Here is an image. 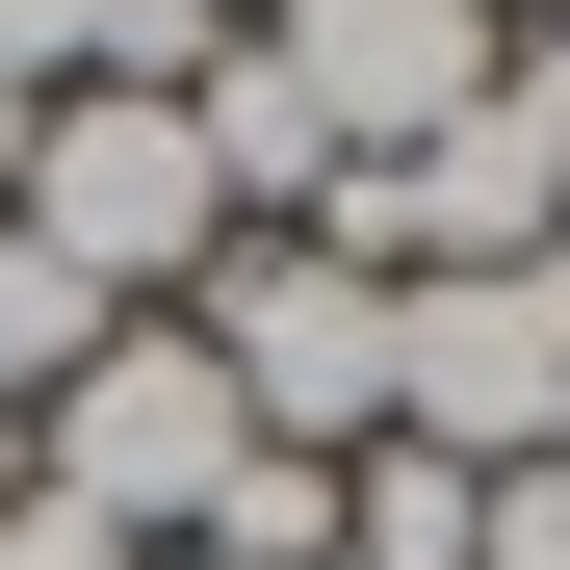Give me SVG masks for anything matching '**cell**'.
I'll return each mask as SVG.
<instances>
[{
  "label": "cell",
  "instance_id": "cell-2",
  "mask_svg": "<svg viewBox=\"0 0 570 570\" xmlns=\"http://www.w3.org/2000/svg\"><path fill=\"white\" fill-rule=\"evenodd\" d=\"M181 337H208L234 441H285V466H363V441H390V285L312 259V234H234L208 285H181Z\"/></svg>",
  "mask_w": 570,
  "mask_h": 570
},
{
  "label": "cell",
  "instance_id": "cell-5",
  "mask_svg": "<svg viewBox=\"0 0 570 570\" xmlns=\"http://www.w3.org/2000/svg\"><path fill=\"white\" fill-rule=\"evenodd\" d=\"M259 52H285V105H312L337 181H390L415 130H466V78H493L519 27L493 0H259Z\"/></svg>",
  "mask_w": 570,
  "mask_h": 570
},
{
  "label": "cell",
  "instance_id": "cell-3",
  "mask_svg": "<svg viewBox=\"0 0 570 570\" xmlns=\"http://www.w3.org/2000/svg\"><path fill=\"white\" fill-rule=\"evenodd\" d=\"M390 441H441L466 493L570 441V259H415L390 285Z\"/></svg>",
  "mask_w": 570,
  "mask_h": 570
},
{
  "label": "cell",
  "instance_id": "cell-9",
  "mask_svg": "<svg viewBox=\"0 0 570 570\" xmlns=\"http://www.w3.org/2000/svg\"><path fill=\"white\" fill-rule=\"evenodd\" d=\"M181 27H259V0H181Z\"/></svg>",
  "mask_w": 570,
  "mask_h": 570
},
{
  "label": "cell",
  "instance_id": "cell-4",
  "mask_svg": "<svg viewBox=\"0 0 570 570\" xmlns=\"http://www.w3.org/2000/svg\"><path fill=\"white\" fill-rule=\"evenodd\" d=\"M234 466H259V441H234V390H208V337H181V312H130V337L27 415V493H78L105 544H156V570H181V519H208Z\"/></svg>",
  "mask_w": 570,
  "mask_h": 570
},
{
  "label": "cell",
  "instance_id": "cell-8",
  "mask_svg": "<svg viewBox=\"0 0 570 570\" xmlns=\"http://www.w3.org/2000/svg\"><path fill=\"white\" fill-rule=\"evenodd\" d=\"M0 570H156V544H105L78 493H0Z\"/></svg>",
  "mask_w": 570,
  "mask_h": 570
},
{
  "label": "cell",
  "instance_id": "cell-6",
  "mask_svg": "<svg viewBox=\"0 0 570 570\" xmlns=\"http://www.w3.org/2000/svg\"><path fill=\"white\" fill-rule=\"evenodd\" d=\"M130 312H105V285H78V259H27V234H0V415H52L78 390V363H105Z\"/></svg>",
  "mask_w": 570,
  "mask_h": 570
},
{
  "label": "cell",
  "instance_id": "cell-7",
  "mask_svg": "<svg viewBox=\"0 0 570 570\" xmlns=\"http://www.w3.org/2000/svg\"><path fill=\"white\" fill-rule=\"evenodd\" d=\"M466 570H570V466H493V519H466Z\"/></svg>",
  "mask_w": 570,
  "mask_h": 570
},
{
  "label": "cell",
  "instance_id": "cell-1",
  "mask_svg": "<svg viewBox=\"0 0 570 570\" xmlns=\"http://www.w3.org/2000/svg\"><path fill=\"white\" fill-rule=\"evenodd\" d=\"M0 234H27V259H78L105 312H181V285L234 259V181H208V130H181L156 78H105V105H27Z\"/></svg>",
  "mask_w": 570,
  "mask_h": 570
}]
</instances>
